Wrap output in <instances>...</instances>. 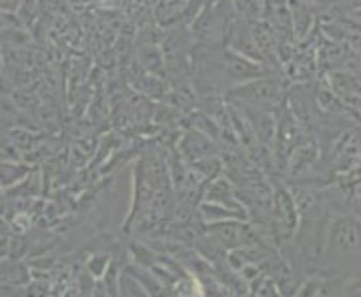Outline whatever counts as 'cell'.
Wrapping results in <instances>:
<instances>
[{"label": "cell", "mask_w": 361, "mask_h": 297, "mask_svg": "<svg viewBox=\"0 0 361 297\" xmlns=\"http://www.w3.org/2000/svg\"><path fill=\"white\" fill-rule=\"evenodd\" d=\"M361 255V215L353 209L329 211L322 237L323 261H343Z\"/></svg>", "instance_id": "6da1fadb"}, {"label": "cell", "mask_w": 361, "mask_h": 297, "mask_svg": "<svg viewBox=\"0 0 361 297\" xmlns=\"http://www.w3.org/2000/svg\"><path fill=\"white\" fill-rule=\"evenodd\" d=\"M287 87L273 73L263 77L251 78L241 85H235L229 91V101L241 109H259V111H275L283 109Z\"/></svg>", "instance_id": "7a4b0ae2"}, {"label": "cell", "mask_w": 361, "mask_h": 297, "mask_svg": "<svg viewBox=\"0 0 361 297\" xmlns=\"http://www.w3.org/2000/svg\"><path fill=\"white\" fill-rule=\"evenodd\" d=\"M297 225H299V213H297V205L295 199H293V193H291V187L275 185L273 187L269 227L277 249L293 239Z\"/></svg>", "instance_id": "3957f363"}, {"label": "cell", "mask_w": 361, "mask_h": 297, "mask_svg": "<svg viewBox=\"0 0 361 297\" xmlns=\"http://www.w3.org/2000/svg\"><path fill=\"white\" fill-rule=\"evenodd\" d=\"M180 153L185 159L199 163L203 159H209V157L215 155V145L209 139V135L201 133V131H189L183 141H180Z\"/></svg>", "instance_id": "277c9868"}, {"label": "cell", "mask_w": 361, "mask_h": 297, "mask_svg": "<svg viewBox=\"0 0 361 297\" xmlns=\"http://www.w3.org/2000/svg\"><path fill=\"white\" fill-rule=\"evenodd\" d=\"M331 18H337L341 20L343 25L355 30V32H361V8H355V11H348V13L337 14V16H331Z\"/></svg>", "instance_id": "5b68a950"}, {"label": "cell", "mask_w": 361, "mask_h": 297, "mask_svg": "<svg viewBox=\"0 0 361 297\" xmlns=\"http://www.w3.org/2000/svg\"><path fill=\"white\" fill-rule=\"evenodd\" d=\"M336 8L337 14L355 11V8H361V0H336ZM337 14H331V16H337Z\"/></svg>", "instance_id": "8992f818"}]
</instances>
